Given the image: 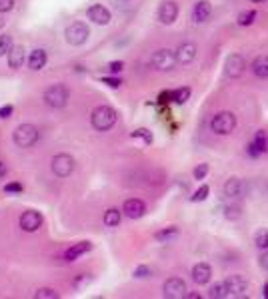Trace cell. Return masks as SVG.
Returning <instances> with one entry per match:
<instances>
[{"label":"cell","instance_id":"6da1fadb","mask_svg":"<svg viewBox=\"0 0 268 299\" xmlns=\"http://www.w3.org/2000/svg\"><path fill=\"white\" fill-rule=\"evenodd\" d=\"M116 110L114 108H110V106H98L92 110V114H90V124H92V128L98 130V132H108L114 124H116Z\"/></svg>","mask_w":268,"mask_h":299},{"label":"cell","instance_id":"7a4b0ae2","mask_svg":"<svg viewBox=\"0 0 268 299\" xmlns=\"http://www.w3.org/2000/svg\"><path fill=\"white\" fill-rule=\"evenodd\" d=\"M236 124H238L236 116L232 114V112H228V110H224V112H218V114L212 116V120H210V130H212L214 134H218V136H228V134L234 132Z\"/></svg>","mask_w":268,"mask_h":299},{"label":"cell","instance_id":"3957f363","mask_svg":"<svg viewBox=\"0 0 268 299\" xmlns=\"http://www.w3.org/2000/svg\"><path fill=\"white\" fill-rule=\"evenodd\" d=\"M68 98H70V94L64 84H52L50 88L44 90V102H46V106L54 108V110L64 108L68 104Z\"/></svg>","mask_w":268,"mask_h":299},{"label":"cell","instance_id":"277c9868","mask_svg":"<svg viewBox=\"0 0 268 299\" xmlns=\"http://www.w3.org/2000/svg\"><path fill=\"white\" fill-rule=\"evenodd\" d=\"M40 138V132H38V128L36 126H32V124H22V126H18L16 130H14V134H12V142L18 146V148H30V146H34L36 142Z\"/></svg>","mask_w":268,"mask_h":299},{"label":"cell","instance_id":"5b68a950","mask_svg":"<svg viewBox=\"0 0 268 299\" xmlns=\"http://www.w3.org/2000/svg\"><path fill=\"white\" fill-rule=\"evenodd\" d=\"M150 64H152L156 70H160V72H168V70L174 68L178 62H176V54H174L172 50L162 48V50H156V52L152 54Z\"/></svg>","mask_w":268,"mask_h":299},{"label":"cell","instance_id":"8992f818","mask_svg":"<svg viewBox=\"0 0 268 299\" xmlns=\"http://www.w3.org/2000/svg\"><path fill=\"white\" fill-rule=\"evenodd\" d=\"M222 192H224V196L228 200H242V198H246V194H248V184L244 182L242 178L232 176V178H228L224 182Z\"/></svg>","mask_w":268,"mask_h":299},{"label":"cell","instance_id":"52a82bcc","mask_svg":"<svg viewBox=\"0 0 268 299\" xmlns=\"http://www.w3.org/2000/svg\"><path fill=\"white\" fill-rule=\"evenodd\" d=\"M244 72H246V60H244L242 54H230L224 60V76L226 78L236 80V78L242 76Z\"/></svg>","mask_w":268,"mask_h":299},{"label":"cell","instance_id":"ba28073f","mask_svg":"<svg viewBox=\"0 0 268 299\" xmlns=\"http://www.w3.org/2000/svg\"><path fill=\"white\" fill-rule=\"evenodd\" d=\"M90 36V30L84 22H72L66 28V42L72 46H82Z\"/></svg>","mask_w":268,"mask_h":299},{"label":"cell","instance_id":"9c48e42d","mask_svg":"<svg viewBox=\"0 0 268 299\" xmlns=\"http://www.w3.org/2000/svg\"><path fill=\"white\" fill-rule=\"evenodd\" d=\"M186 293H188L186 283H184V279H180V277H170V279H166L164 285H162V295L168 299L186 297Z\"/></svg>","mask_w":268,"mask_h":299},{"label":"cell","instance_id":"30bf717a","mask_svg":"<svg viewBox=\"0 0 268 299\" xmlns=\"http://www.w3.org/2000/svg\"><path fill=\"white\" fill-rule=\"evenodd\" d=\"M266 152H268V136L264 130H258L254 134V138L250 140V144L246 146V154L250 158H260Z\"/></svg>","mask_w":268,"mask_h":299},{"label":"cell","instance_id":"8fae6325","mask_svg":"<svg viewBox=\"0 0 268 299\" xmlns=\"http://www.w3.org/2000/svg\"><path fill=\"white\" fill-rule=\"evenodd\" d=\"M52 172L58 178H68L74 172V158L68 154H58L52 158Z\"/></svg>","mask_w":268,"mask_h":299},{"label":"cell","instance_id":"7c38bea8","mask_svg":"<svg viewBox=\"0 0 268 299\" xmlns=\"http://www.w3.org/2000/svg\"><path fill=\"white\" fill-rule=\"evenodd\" d=\"M224 283H226V289H228V297H242L244 291H246V287H248L246 279H244L240 274H232V276H228L226 279H224Z\"/></svg>","mask_w":268,"mask_h":299},{"label":"cell","instance_id":"4fadbf2b","mask_svg":"<svg viewBox=\"0 0 268 299\" xmlns=\"http://www.w3.org/2000/svg\"><path fill=\"white\" fill-rule=\"evenodd\" d=\"M40 226H42V215H40L38 211L28 209V211H25V213L20 215V228H22V231H26V233L38 231L40 230Z\"/></svg>","mask_w":268,"mask_h":299},{"label":"cell","instance_id":"5bb4252c","mask_svg":"<svg viewBox=\"0 0 268 299\" xmlns=\"http://www.w3.org/2000/svg\"><path fill=\"white\" fill-rule=\"evenodd\" d=\"M122 213L126 218H130V220H138V218H142L147 213V204L142 200H138V198H130V200L124 202Z\"/></svg>","mask_w":268,"mask_h":299},{"label":"cell","instance_id":"9a60e30c","mask_svg":"<svg viewBox=\"0 0 268 299\" xmlns=\"http://www.w3.org/2000/svg\"><path fill=\"white\" fill-rule=\"evenodd\" d=\"M176 18H178V4L172 2V0L162 2L160 8H158V20L166 24V26H170V24L176 22Z\"/></svg>","mask_w":268,"mask_h":299},{"label":"cell","instance_id":"2e32d148","mask_svg":"<svg viewBox=\"0 0 268 299\" xmlns=\"http://www.w3.org/2000/svg\"><path fill=\"white\" fill-rule=\"evenodd\" d=\"M190 276H192V281H194L196 285H206L212 279V267H210V263L200 261V263H196L194 267H192Z\"/></svg>","mask_w":268,"mask_h":299},{"label":"cell","instance_id":"e0dca14e","mask_svg":"<svg viewBox=\"0 0 268 299\" xmlns=\"http://www.w3.org/2000/svg\"><path fill=\"white\" fill-rule=\"evenodd\" d=\"M174 54H176V62L178 64H190L196 58V54H198V48H196L194 42H184V44H180V46L176 48Z\"/></svg>","mask_w":268,"mask_h":299},{"label":"cell","instance_id":"ac0fdd59","mask_svg":"<svg viewBox=\"0 0 268 299\" xmlns=\"http://www.w3.org/2000/svg\"><path fill=\"white\" fill-rule=\"evenodd\" d=\"M192 90L190 88H178V90H168V92H162L158 102L160 104H166V102H174V104H184L188 98H190Z\"/></svg>","mask_w":268,"mask_h":299},{"label":"cell","instance_id":"d6986e66","mask_svg":"<svg viewBox=\"0 0 268 299\" xmlns=\"http://www.w3.org/2000/svg\"><path fill=\"white\" fill-rule=\"evenodd\" d=\"M212 16V4L208 0H198L192 8V20L196 24H202L206 22L208 18Z\"/></svg>","mask_w":268,"mask_h":299},{"label":"cell","instance_id":"ffe728a7","mask_svg":"<svg viewBox=\"0 0 268 299\" xmlns=\"http://www.w3.org/2000/svg\"><path fill=\"white\" fill-rule=\"evenodd\" d=\"M88 18L92 20L94 24H100V26H106L110 22V10L102 4H92L88 8Z\"/></svg>","mask_w":268,"mask_h":299},{"label":"cell","instance_id":"44dd1931","mask_svg":"<svg viewBox=\"0 0 268 299\" xmlns=\"http://www.w3.org/2000/svg\"><path fill=\"white\" fill-rule=\"evenodd\" d=\"M250 70H252V74H254L256 78L266 80L268 78V54L256 56V58L252 60V64H250Z\"/></svg>","mask_w":268,"mask_h":299},{"label":"cell","instance_id":"7402d4cb","mask_svg":"<svg viewBox=\"0 0 268 299\" xmlns=\"http://www.w3.org/2000/svg\"><path fill=\"white\" fill-rule=\"evenodd\" d=\"M26 62V50L25 46H12L8 52V66L14 70L22 68V64Z\"/></svg>","mask_w":268,"mask_h":299},{"label":"cell","instance_id":"603a6c76","mask_svg":"<svg viewBox=\"0 0 268 299\" xmlns=\"http://www.w3.org/2000/svg\"><path fill=\"white\" fill-rule=\"evenodd\" d=\"M92 250V243L90 241H78V243H74L70 246L66 253H64V259L66 261H74V259H78L80 255H84L86 252H90Z\"/></svg>","mask_w":268,"mask_h":299},{"label":"cell","instance_id":"cb8c5ba5","mask_svg":"<svg viewBox=\"0 0 268 299\" xmlns=\"http://www.w3.org/2000/svg\"><path fill=\"white\" fill-rule=\"evenodd\" d=\"M46 60H48L46 58V52L42 48H36L28 56V66H30V70H42L46 66Z\"/></svg>","mask_w":268,"mask_h":299},{"label":"cell","instance_id":"d4e9b609","mask_svg":"<svg viewBox=\"0 0 268 299\" xmlns=\"http://www.w3.org/2000/svg\"><path fill=\"white\" fill-rule=\"evenodd\" d=\"M178 233H180V231H178L176 226H168V228H164V230L156 231V233H154V239L160 241V243H168V241L178 237Z\"/></svg>","mask_w":268,"mask_h":299},{"label":"cell","instance_id":"484cf974","mask_svg":"<svg viewBox=\"0 0 268 299\" xmlns=\"http://www.w3.org/2000/svg\"><path fill=\"white\" fill-rule=\"evenodd\" d=\"M224 218L228 220V222H238L240 218H242V206L234 200L232 204H226L224 206Z\"/></svg>","mask_w":268,"mask_h":299},{"label":"cell","instance_id":"4316f807","mask_svg":"<svg viewBox=\"0 0 268 299\" xmlns=\"http://www.w3.org/2000/svg\"><path fill=\"white\" fill-rule=\"evenodd\" d=\"M102 220H104V226L106 228H116L122 220V211L116 209V207H110V209H106V213H104Z\"/></svg>","mask_w":268,"mask_h":299},{"label":"cell","instance_id":"83f0119b","mask_svg":"<svg viewBox=\"0 0 268 299\" xmlns=\"http://www.w3.org/2000/svg\"><path fill=\"white\" fill-rule=\"evenodd\" d=\"M208 297H210V299H224V297H228L226 283H224V281H218V283L210 285V289H208Z\"/></svg>","mask_w":268,"mask_h":299},{"label":"cell","instance_id":"f1b7e54d","mask_svg":"<svg viewBox=\"0 0 268 299\" xmlns=\"http://www.w3.org/2000/svg\"><path fill=\"white\" fill-rule=\"evenodd\" d=\"M254 246H256L260 252L268 250V230L266 228L256 230V233H254Z\"/></svg>","mask_w":268,"mask_h":299},{"label":"cell","instance_id":"f546056e","mask_svg":"<svg viewBox=\"0 0 268 299\" xmlns=\"http://www.w3.org/2000/svg\"><path fill=\"white\" fill-rule=\"evenodd\" d=\"M254 20H256V10H244L236 18L238 26H250V24H254Z\"/></svg>","mask_w":268,"mask_h":299},{"label":"cell","instance_id":"4dcf8cb0","mask_svg":"<svg viewBox=\"0 0 268 299\" xmlns=\"http://www.w3.org/2000/svg\"><path fill=\"white\" fill-rule=\"evenodd\" d=\"M208 194H210V187H208L206 184H202L198 189H196L194 194L190 196V202H194V204L196 202H204V200L208 198Z\"/></svg>","mask_w":268,"mask_h":299},{"label":"cell","instance_id":"1f68e13d","mask_svg":"<svg viewBox=\"0 0 268 299\" xmlns=\"http://www.w3.org/2000/svg\"><path fill=\"white\" fill-rule=\"evenodd\" d=\"M208 172H210V166L202 161V164H198V166H196V168H194V172H192V176H194V180H196V182H202V180H204V178L208 176Z\"/></svg>","mask_w":268,"mask_h":299},{"label":"cell","instance_id":"d6a6232c","mask_svg":"<svg viewBox=\"0 0 268 299\" xmlns=\"http://www.w3.org/2000/svg\"><path fill=\"white\" fill-rule=\"evenodd\" d=\"M130 136H132V138H140L144 144H147V146H150V144H152V140H154L152 138V134H150V130H147V128H138V130H134Z\"/></svg>","mask_w":268,"mask_h":299},{"label":"cell","instance_id":"836d02e7","mask_svg":"<svg viewBox=\"0 0 268 299\" xmlns=\"http://www.w3.org/2000/svg\"><path fill=\"white\" fill-rule=\"evenodd\" d=\"M10 48H12V36H8V34H0V56L8 54Z\"/></svg>","mask_w":268,"mask_h":299},{"label":"cell","instance_id":"e575fe53","mask_svg":"<svg viewBox=\"0 0 268 299\" xmlns=\"http://www.w3.org/2000/svg\"><path fill=\"white\" fill-rule=\"evenodd\" d=\"M34 297L36 299H56L58 297V293H56L54 289H50V287H42V289H36Z\"/></svg>","mask_w":268,"mask_h":299},{"label":"cell","instance_id":"d590c367","mask_svg":"<svg viewBox=\"0 0 268 299\" xmlns=\"http://www.w3.org/2000/svg\"><path fill=\"white\" fill-rule=\"evenodd\" d=\"M102 84H106V86H110V88H120L122 80L120 78H116V76H104V78H102Z\"/></svg>","mask_w":268,"mask_h":299},{"label":"cell","instance_id":"8d00e7d4","mask_svg":"<svg viewBox=\"0 0 268 299\" xmlns=\"http://www.w3.org/2000/svg\"><path fill=\"white\" fill-rule=\"evenodd\" d=\"M150 276H152V269L148 265H138L134 269V277H138V279H144V277H150Z\"/></svg>","mask_w":268,"mask_h":299},{"label":"cell","instance_id":"74e56055","mask_svg":"<svg viewBox=\"0 0 268 299\" xmlns=\"http://www.w3.org/2000/svg\"><path fill=\"white\" fill-rule=\"evenodd\" d=\"M22 189H25V185L18 184V182H12V184L4 185V192H6V194H20Z\"/></svg>","mask_w":268,"mask_h":299},{"label":"cell","instance_id":"f35d334b","mask_svg":"<svg viewBox=\"0 0 268 299\" xmlns=\"http://www.w3.org/2000/svg\"><path fill=\"white\" fill-rule=\"evenodd\" d=\"M106 68H108V72H110V74H120L122 70H124V62H122V60H116V62H110V64H108Z\"/></svg>","mask_w":268,"mask_h":299},{"label":"cell","instance_id":"ab89813d","mask_svg":"<svg viewBox=\"0 0 268 299\" xmlns=\"http://www.w3.org/2000/svg\"><path fill=\"white\" fill-rule=\"evenodd\" d=\"M90 279H92V277H88V276H78V277H76V279H74V281H72V285H74V287H76V289H80L82 285H86V283H90Z\"/></svg>","mask_w":268,"mask_h":299},{"label":"cell","instance_id":"60d3db41","mask_svg":"<svg viewBox=\"0 0 268 299\" xmlns=\"http://www.w3.org/2000/svg\"><path fill=\"white\" fill-rule=\"evenodd\" d=\"M14 8V0H0V14L10 12Z\"/></svg>","mask_w":268,"mask_h":299},{"label":"cell","instance_id":"b9f144b4","mask_svg":"<svg viewBox=\"0 0 268 299\" xmlns=\"http://www.w3.org/2000/svg\"><path fill=\"white\" fill-rule=\"evenodd\" d=\"M258 261H260V267H262V269H266V271H268V250H264V252L260 253Z\"/></svg>","mask_w":268,"mask_h":299},{"label":"cell","instance_id":"7bdbcfd3","mask_svg":"<svg viewBox=\"0 0 268 299\" xmlns=\"http://www.w3.org/2000/svg\"><path fill=\"white\" fill-rule=\"evenodd\" d=\"M12 112H14V108H12L10 104H8V106H2V108H0V118H10Z\"/></svg>","mask_w":268,"mask_h":299},{"label":"cell","instance_id":"ee69618b","mask_svg":"<svg viewBox=\"0 0 268 299\" xmlns=\"http://www.w3.org/2000/svg\"><path fill=\"white\" fill-rule=\"evenodd\" d=\"M186 297L188 299H200L202 295H200V293H196V291H190V293H186Z\"/></svg>","mask_w":268,"mask_h":299},{"label":"cell","instance_id":"f6af8a7d","mask_svg":"<svg viewBox=\"0 0 268 299\" xmlns=\"http://www.w3.org/2000/svg\"><path fill=\"white\" fill-rule=\"evenodd\" d=\"M4 174H6V164H4V161H0V178H2Z\"/></svg>","mask_w":268,"mask_h":299},{"label":"cell","instance_id":"bcb514c9","mask_svg":"<svg viewBox=\"0 0 268 299\" xmlns=\"http://www.w3.org/2000/svg\"><path fill=\"white\" fill-rule=\"evenodd\" d=\"M262 297H266L268 299V281L262 285Z\"/></svg>","mask_w":268,"mask_h":299},{"label":"cell","instance_id":"7dc6e473","mask_svg":"<svg viewBox=\"0 0 268 299\" xmlns=\"http://www.w3.org/2000/svg\"><path fill=\"white\" fill-rule=\"evenodd\" d=\"M250 2H254V4H260V2H266V0H250Z\"/></svg>","mask_w":268,"mask_h":299},{"label":"cell","instance_id":"c3c4849f","mask_svg":"<svg viewBox=\"0 0 268 299\" xmlns=\"http://www.w3.org/2000/svg\"><path fill=\"white\" fill-rule=\"evenodd\" d=\"M2 26H4V20H2V18H0V28H2Z\"/></svg>","mask_w":268,"mask_h":299},{"label":"cell","instance_id":"681fc988","mask_svg":"<svg viewBox=\"0 0 268 299\" xmlns=\"http://www.w3.org/2000/svg\"><path fill=\"white\" fill-rule=\"evenodd\" d=\"M124 2H128V0H124Z\"/></svg>","mask_w":268,"mask_h":299}]
</instances>
